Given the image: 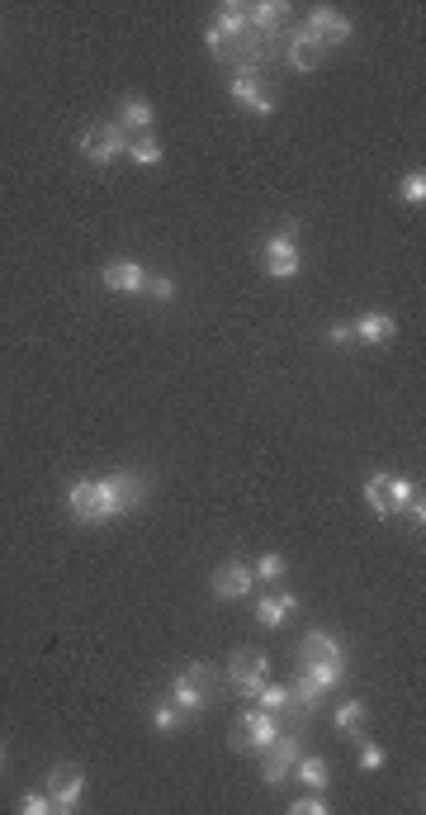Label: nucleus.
<instances>
[{
  "mask_svg": "<svg viewBox=\"0 0 426 815\" xmlns=\"http://www.w3.org/2000/svg\"><path fill=\"white\" fill-rule=\"evenodd\" d=\"M204 43H209V53L223 67H232V76H256L284 48V38H270L251 24L242 0H228V5L213 10V24L204 29Z\"/></svg>",
  "mask_w": 426,
  "mask_h": 815,
  "instance_id": "1",
  "label": "nucleus"
},
{
  "mask_svg": "<svg viewBox=\"0 0 426 815\" xmlns=\"http://www.w3.org/2000/svg\"><path fill=\"white\" fill-rule=\"evenodd\" d=\"M147 493L152 484L133 470H114V474H100V479H71L67 484V512L76 522L86 526H105L114 517H124V512H138L147 503Z\"/></svg>",
  "mask_w": 426,
  "mask_h": 815,
  "instance_id": "2",
  "label": "nucleus"
},
{
  "mask_svg": "<svg viewBox=\"0 0 426 815\" xmlns=\"http://www.w3.org/2000/svg\"><path fill=\"white\" fill-rule=\"evenodd\" d=\"M261 261H266V275L275 280H294L303 271V252H299V223H284L280 233H270L261 242Z\"/></svg>",
  "mask_w": 426,
  "mask_h": 815,
  "instance_id": "3",
  "label": "nucleus"
},
{
  "mask_svg": "<svg viewBox=\"0 0 426 815\" xmlns=\"http://www.w3.org/2000/svg\"><path fill=\"white\" fill-rule=\"evenodd\" d=\"M280 730H284V725H280V716H275V711H266V707L242 711V716H237V725H232V749H242V754H266Z\"/></svg>",
  "mask_w": 426,
  "mask_h": 815,
  "instance_id": "4",
  "label": "nucleus"
},
{
  "mask_svg": "<svg viewBox=\"0 0 426 815\" xmlns=\"http://www.w3.org/2000/svg\"><path fill=\"white\" fill-rule=\"evenodd\" d=\"M213 669L209 664H190V669H180L176 678H171V702H176L185 716H199V711L209 707V697H213Z\"/></svg>",
  "mask_w": 426,
  "mask_h": 815,
  "instance_id": "5",
  "label": "nucleus"
},
{
  "mask_svg": "<svg viewBox=\"0 0 426 815\" xmlns=\"http://www.w3.org/2000/svg\"><path fill=\"white\" fill-rule=\"evenodd\" d=\"M412 479L408 474H370L365 479V503H370V512H379V517H398V512L408 508V498H412Z\"/></svg>",
  "mask_w": 426,
  "mask_h": 815,
  "instance_id": "6",
  "label": "nucleus"
},
{
  "mask_svg": "<svg viewBox=\"0 0 426 815\" xmlns=\"http://www.w3.org/2000/svg\"><path fill=\"white\" fill-rule=\"evenodd\" d=\"M124 147H128V133L114 119H100V124H90L81 133V157L90 166H109L114 157H124Z\"/></svg>",
  "mask_w": 426,
  "mask_h": 815,
  "instance_id": "7",
  "label": "nucleus"
},
{
  "mask_svg": "<svg viewBox=\"0 0 426 815\" xmlns=\"http://www.w3.org/2000/svg\"><path fill=\"white\" fill-rule=\"evenodd\" d=\"M266 673H270V659H266V650H232V659H228V683L242 697H256V688L266 683Z\"/></svg>",
  "mask_w": 426,
  "mask_h": 815,
  "instance_id": "8",
  "label": "nucleus"
},
{
  "mask_svg": "<svg viewBox=\"0 0 426 815\" xmlns=\"http://www.w3.org/2000/svg\"><path fill=\"white\" fill-rule=\"evenodd\" d=\"M48 797H53L57 815H71L81 806V797H86V773L76 763H57L53 773H48Z\"/></svg>",
  "mask_w": 426,
  "mask_h": 815,
  "instance_id": "9",
  "label": "nucleus"
},
{
  "mask_svg": "<svg viewBox=\"0 0 426 815\" xmlns=\"http://www.w3.org/2000/svg\"><path fill=\"white\" fill-rule=\"evenodd\" d=\"M303 29L318 38L322 48H341V43H346V38L355 34L351 19L341 15L337 5H313V10H308V19H303Z\"/></svg>",
  "mask_w": 426,
  "mask_h": 815,
  "instance_id": "10",
  "label": "nucleus"
},
{
  "mask_svg": "<svg viewBox=\"0 0 426 815\" xmlns=\"http://www.w3.org/2000/svg\"><path fill=\"white\" fill-rule=\"evenodd\" d=\"M299 754H303V749H299V735H294V730H280V735H275V744L266 749V759H261V782H266V787L284 782Z\"/></svg>",
  "mask_w": 426,
  "mask_h": 815,
  "instance_id": "11",
  "label": "nucleus"
},
{
  "mask_svg": "<svg viewBox=\"0 0 426 815\" xmlns=\"http://www.w3.org/2000/svg\"><path fill=\"white\" fill-rule=\"evenodd\" d=\"M209 583H213V598L242 602V598H251V588H256V574H251V564L228 560V564H218V569H213Z\"/></svg>",
  "mask_w": 426,
  "mask_h": 815,
  "instance_id": "12",
  "label": "nucleus"
},
{
  "mask_svg": "<svg viewBox=\"0 0 426 815\" xmlns=\"http://www.w3.org/2000/svg\"><path fill=\"white\" fill-rule=\"evenodd\" d=\"M284 57H289V67H299V72H318L322 67V57H327V48H322L318 38L308 34V29H289L284 34Z\"/></svg>",
  "mask_w": 426,
  "mask_h": 815,
  "instance_id": "13",
  "label": "nucleus"
},
{
  "mask_svg": "<svg viewBox=\"0 0 426 815\" xmlns=\"http://www.w3.org/2000/svg\"><path fill=\"white\" fill-rule=\"evenodd\" d=\"M299 664H346V645L332 631H308L299 645Z\"/></svg>",
  "mask_w": 426,
  "mask_h": 815,
  "instance_id": "14",
  "label": "nucleus"
},
{
  "mask_svg": "<svg viewBox=\"0 0 426 815\" xmlns=\"http://www.w3.org/2000/svg\"><path fill=\"white\" fill-rule=\"evenodd\" d=\"M152 124H157V105H152L147 95L133 91L119 100V128H124L128 138H133V133H152Z\"/></svg>",
  "mask_w": 426,
  "mask_h": 815,
  "instance_id": "15",
  "label": "nucleus"
},
{
  "mask_svg": "<svg viewBox=\"0 0 426 815\" xmlns=\"http://www.w3.org/2000/svg\"><path fill=\"white\" fill-rule=\"evenodd\" d=\"M100 280L114 294H147V271H142L138 261H109L105 271H100Z\"/></svg>",
  "mask_w": 426,
  "mask_h": 815,
  "instance_id": "16",
  "label": "nucleus"
},
{
  "mask_svg": "<svg viewBox=\"0 0 426 815\" xmlns=\"http://www.w3.org/2000/svg\"><path fill=\"white\" fill-rule=\"evenodd\" d=\"M228 95H232V100H237L242 109L261 114V119H266V114H275V95L261 91V81H256V76H232V81H228Z\"/></svg>",
  "mask_w": 426,
  "mask_h": 815,
  "instance_id": "17",
  "label": "nucleus"
},
{
  "mask_svg": "<svg viewBox=\"0 0 426 815\" xmlns=\"http://www.w3.org/2000/svg\"><path fill=\"white\" fill-rule=\"evenodd\" d=\"M289 778L299 782V787H308V792H327L332 787V763L322 759V754H299L294 768H289Z\"/></svg>",
  "mask_w": 426,
  "mask_h": 815,
  "instance_id": "18",
  "label": "nucleus"
},
{
  "mask_svg": "<svg viewBox=\"0 0 426 815\" xmlns=\"http://www.w3.org/2000/svg\"><path fill=\"white\" fill-rule=\"evenodd\" d=\"M351 327H355V342H370V346H389L393 337H398L393 313H360Z\"/></svg>",
  "mask_w": 426,
  "mask_h": 815,
  "instance_id": "19",
  "label": "nucleus"
},
{
  "mask_svg": "<svg viewBox=\"0 0 426 815\" xmlns=\"http://www.w3.org/2000/svg\"><path fill=\"white\" fill-rule=\"evenodd\" d=\"M294 612H299V593H266V598H256V621L261 626H284Z\"/></svg>",
  "mask_w": 426,
  "mask_h": 815,
  "instance_id": "20",
  "label": "nucleus"
},
{
  "mask_svg": "<svg viewBox=\"0 0 426 815\" xmlns=\"http://www.w3.org/2000/svg\"><path fill=\"white\" fill-rule=\"evenodd\" d=\"M124 157H128V162H138V166H157L161 157H166V147H161L152 133H133V138H128V147H124Z\"/></svg>",
  "mask_w": 426,
  "mask_h": 815,
  "instance_id": "21",
  "label": "nucleus"
},
{
  "mask_svg": "<svg viewBox=\"0 0 426 815\" xmlns=\"http://www.w3.org/2000/svg\"><path fill=\"white\" fill-rule=\"evenodd\" d=\"M365 716H370V707H365L360 697H351V702H341V707H337V716H332V721H337L341 735H360V730H365Z\"/></svg>",
  "mask_w": 426,
  "mask_h": 815,
  "instance_id": "22",
  "label": "nucleus"
},
{
  "mask_svg": "<svg viewBox=\"0 0 426 815\" xmlns=\"http://www.w3.org/2000/svg\"><path fill=\"white\" fill-rule=\"evenodd\" d=\"M299 673L308 678V683H318L322 692H332V688H341V678H346V664H299Z\"/></svg>",
  "mask_w": 426,
  "mask_h": 815,
  "instance_id": "23",
  "label": "nucleus"
},
{
  "mask_svg": "<svg viewBox=\"0 0 426 815\" xmlns=\"http://www.w3.org/2000/svg\"><path fill=\"white\" fill-rule=\"evenodd\" d=\"M251 702H256V707H266V711H275V716H280V711H289V716H299V711L289 707V688H280V683H270V678H266V683H261V688H256V697H251Z\"/></svg>",
  "mask_w": 426,
  "mask_h": 815,
  "instance_id": "24",
  "label": "nucleus"
},
{
  "mask_svg": "<svg viewBox=\"0 0 426 815\" xmlns=\"http://www.w3.org/2000/svg\"><path fill=\"white\" fill-rule=\"evenodd\" d=\"M185 721H190V716H185V711H180L176 702H171V697L152 707V730H161V735H171V730H180V725H185Z\"/></svg>",
  "mask_w": 426,
  "mask_h": 815,
  "instance_id": "25",
  "label": "nucleus"
},
{
  "mask_svg": "<svg viewBox=\"0 0 426 815\" xmlns=\"http://www.w3.org/2000/svg\"><path fill=\"white\" fill-rule=\"evenodd\" d=\"M398 195H403V204H422L426 200V171H408V176L398 181Z\"/></svg>",
  "mask_w": 426,
  "mask_h": 815,
  "instance_id": "26",
  "label": "nucleus"
},
{
  "mask_svg": "<svg viewBox=\"0 0 426 815\" xmlns=\"http://www.w3.org/2000/svg\"><path fill=\"white\" fill-rule=\"evenodd\" d=\"M251 574H256V579H284V574H289V560H284V555H275V550H270V555H261V560H256V569H251Z\"/></svg>",
  "mask_w": 426,
  "mask_h": 815,
  "instance_id": "27",
  "label": "nucleus"
},
{
  "mask_svg": "<svg viewBox=\"0 0 426 815\" xmlns=\"http://www.w3.org/2000/svg\"><path fill=\"white\" fill-rule=\"evenodd\" d=\"M384 759H389V754H384V749H379L374 740H360V754H355L360 773H374V768H384Z\"/></svg>",
  "mask_w": 426,
  "mask_h": 815,
  "instance_id": "28",
  "label": "nucleus"
},
{
  "mask_svg": "<svg viewBox=\"0 0 426 815\" xmlns=\"http://www.w3.org/2000/svg\"><path fill=\"white\" fill-rule=\"evenodd\" d=\"M147 294H152L157 304H171V299H176V280H171V275H147Z\"/></svg>",
  "mask_w": 426,
  "mask_h": 815,
  "instance_id": "29",
  "label": "nucleus"
},
{
  "mask_svg": "<svg viewBox=\"0 0 426 815\" xmlns=\"http://www.w3.org/2000/svg\"><path fill=\"white\" fill-rule=\"evenodd\" d=\"M289 811H294V815H327V797H322V792H303Z\"/></svg>",
  "mask_w": 426,
  "mask_h": 815,
  "instance_id": "30",
  "label": "nucleus"
},
{
  "mask_svg": "<svg viewBox=\"0 0 426 815\" xmlns=\"http://www.w3.org/2000/svg\"><path fill=\"white\" fill-rule=\"evenodd\" d=\"M19 811L24 815H48L53 811V797H48V792H29V797H19Z\"/></svg>",
  "mask_w": 426,
  "mask_h": 815,
  "instance_id": "31",
  "label": "nucleus"
},
{
  "mask_svg": "<svg viewBox=\"0 0 426 815\" xmlns=\"http://www.w3.org/2000/svg\"><path fill=\"white\" fill-rule=\"evenodd\" d=\"M398 517H408V526H412V531H422V522H426V503H422V493H412V498H408V508L398 512Z\"/></svg>",
  "mask_w": 426,
  "mask_h": 815,
  "instance_id": "32",
  "label": "nucleus"
},
{
  "mask_svg": "<svg viewBox=\"0 0 426 815\" xmlns=\"http://www.w3.org/2000/svg\"><path fill=\"white\" fill-rule=\"evenodd\" d=\"M327 342H332V346H351L355 342V327L351 323H332V327H327Z\"/></svg>",
  "mask_w": 426,
  "mask_h": 815,
  "instance_id": "33",
  "label": "nucleus"
},
{
  "mask_svg": "<svg viewBox=\"0 0 426 815\" xmlns=\"http://www.w3.org/2000/svg\"><path fill=\"white\" fill-rule=\"evenodd\" d=\"M0 763H5V749H0Z\"/></svg>",
  "mask_w": 426,
  "mask_h": 815,
  "instance_id": "34",
  "label": "nucleus"
}]
</instances>
